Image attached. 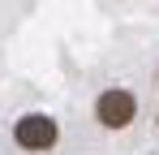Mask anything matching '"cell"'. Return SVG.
<instances>
[{
	"label": "cell",
	"mask_w": 159,
	"mask_h": 155,
	"mask_svg": "<svg viewBox=\"0 0 159 155\" xmlns=\"http://www.w3.org/2000/svg\"><path fill=\"white\" fill-rule=\"evenodd\" d=\"M133 112H138V99H133L129 91H120V86L103 91L99 103H95V116H99L103 129H125V125L133 121Z\"/></svg>",
	"instance_id": "cell-1"
},
{
	"label": "cell",
	"mask_w": 159,
	"mask_h": 155,
	"mask_svg": "<svg viewBox=\"0 0 159 155\" xmlns=\"http://www.w3.org/2000/svg\"><path fill=\"white\" fill-rule=\"evenodd\" d=\"M13 138H17L22 151H48V147L56 142V121H52V116H43V112H30V116L17 121Z\"/></svg>",
	"instance_id": "cell-2"
}]
</instances>
